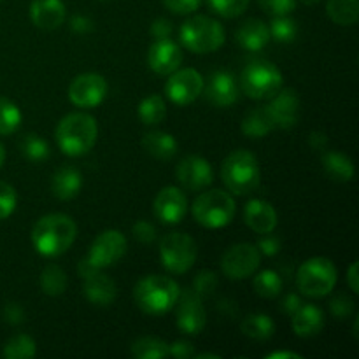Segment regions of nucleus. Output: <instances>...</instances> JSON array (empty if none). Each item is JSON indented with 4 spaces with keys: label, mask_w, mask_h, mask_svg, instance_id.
I'll use <instances>...</instances> for the list:
<instances>
[{
    "label": "nucleus",
    "mask_w": 359,
    "mask_h": 359,
    "mask_svg": "<svg viewBox=\"0 0 359 359\" xmlns=\"http://www.w3.org/2000/svg\"><path fill=\"white\" fill-rule=\"evenodd\" d=\"M77 226L67 214H48L35 223L32 230V244L39 255L56 258L74 244Z\"/></svg>",
    "instance_id": "1"
},
{
    "label": "nucleus",
    "mask_w": 359,
    "mask_h": 359,
    "mask_svg": "<svg viewBox=\"0 0 359 359\" xmlns=\"http://www.w3.org/2000/svg\"><path fill=\"white\" fill-rule=\"evenodd\" d=\"M97 119L86 112H70L60 119L55 139L58 147L67 156H83L93 149L97 142Z\"/></svg>",
    "instance_id": "2"
},
{
    "label": "nucleus",
    "mask_w": 359,
    "mask_h": 359,
    "mask_svg": "<svg viewBox=\"0 0 359 359\" xmlns=\"http://www.w3.org/2000/svg\"><path fill=\"white\" fill-rule=\"evenodd\" d=\"M179 284L167 276H147L133 290L137 307L149 316H163L175 307Z\"/></svg>",
    "instance_id": "3"
},
{
    "label": "nucleus",
    "mask_w": 359,
    "mask_h": 359,
    "mask_svg": "<svg viewBox=\"0 0 359 359\" xmlns=\"http://www.w3.org/2000/svg\"><path fill=\"white\" fill-rule=\"evenodd\" d=\"M221 177H223L224 186L233 195H249L258 188L259 179H262L258 160L255 154L245 149L233 151L223 161Z\"/></svg>",
    "instance_id": "4"
},
{
    "label": "nucleus",
    "mask_w": 359,
    "mask_h": 359,
    "mask_svg": "<svg viewBox=\"0 0 359 359\" xmlns=\"http://www.w3.org/2000/svg\"><path fill=\"white\" fill-rule=\"evenodd\" d=\"M179 35L182 46L196 55L214 53L224 44V28L209 16H193L186 20Z\"/></svg>",
    "instance_id": "5"
},
{
    "label": "nucleus",
    "mask_w": 359,
    "mask_h": 359,
    "mask_svg": "<svg viewBox=\"0 0 359 359\" xmlns=\"http://www.w3.org/2000/svg\"><path fill=\"white\" fill-rule=\"evenodd\" d=\"M191 210L196 223L202 226L210 228V230L224 228L231 223L235 216L233 196L221 189H210V191L202 193L193 202Z\"/></svg>",
    "instance_id": "6"
},
{
    "label": "nucleus",
    "mask_w": 359,
    "mask_h": 359,
    "mask_svg": "<svg viewBox=\"0 0 359 359\" xmlns=\"http://www.w3.org/2000/svg\"><path fill=\"white\" fill-rule=\"evenodd\" d=\"M337 284V269L328 258L307 259L297 272V286L309 298H323L333 291Z\"/></svg>",
    "instance_id": "7"
},
{
    "label": "nucleus",
    "mask_w": 359,
    "mask_h": 359,
    "mask_svg": "<svg viewBox=\"0 0 359 359\" xmlns=\"http://www.w3.org/2000/svg\"><path fill=\"white\" fill-rule=\"evenodd\" d=\"M241 86L242 91L252 100H270L283 88V74L273 63L258 60L244 69Z\"/></svg>",
    "instance_id": "8"
},
{
    "label": "nucleus",
    "mask_w": 359,
    "mask_h": 359,
    "mask_svg": "<svg viewBox=\"0 0 359 359\" xmlns=\"http://www.w3.org/2000/svg\"><path fill=\"white\" fill-rule=\"evenodd\" d=\"M196 242L182 231H172L160 244L161 265L170 273H186L196 262Z\"/></svg>",
    "instance_id": "9"
},
{
    "label": "nucleus",
    "mask_w": 359,
    "mask_h": 359,
    "mask_svg": "<svg viewBox=\"0 0 359 359\" xmlns=\"http://www.w3.org/2000/svg\"><path fill=\"white\" fill-rule=\"evenodd\" d=\"M262 262V252L258 251L255 244H237L231 245L221 259V269L228 279L242 280L255 276Z\"/></svg>",
    "instance_id": "10"
},
{
    "label": "nucleus",
    "mask_w": 359,
    "mask_h": 359,
    "mask_svg": "<svg viewBox=\"0 0 359 359\" xmlns=\"http://www.w3.org/2000/svg\"><path fill=\"white\" fill-rule=\"evenodd\" d=\"M202 74L195 69H177L165 84V95L175 105H189L203 93Z\"/></svg>",
    "instance_id": "11"
},
{
    "label": "nucleus",
    "mask_w": 359,
    "mask_h": 359,
    "mask_svg": "<svg viewBox=\"0 0 359 359\" xmlns=\"http://www.w3.org/2000/svg\"><path fill=\"white\" fill-rule=\"evenodd\" d=\"M107 81L97 72H86L74 77L69 86V98L74 105L83 109H93L107 97Z\"/></svg>",
    "instance_id": "12"
},
{
    "label": "nucleus",
    "mask_w": 359,
    "mask_h": 359,
    "mask_svg": "<svg viewBox=\"0 0 359 359\" xmlns=\"http://www.w3.org/2000/svg\"><path fill=\"white\" fill-rule=\"evenodd\" d=\"M126 249H128V242L121 231L105 230L93 241L90 251H88V258L95 266L102 270L118 263L125 256Z\"/></svg>",
    "instance_id": "13"
},
{
    "label": "nucleus",
    "mask_w": 359,
    "mask_h": 359,
    "mask_svg": "<svg viewBox=\"0 0 359 359\" xmlns=\"http://www.w3.org/2000/svg\"><path fill=\"white\" fill-rule=\"evenodd\" d=\"M177 300V319H175L177 328L186 335H198L207 323L202 297L193 290H186L184 293L179 294Z\"/></svg>",
    "instance_id": "14"
},
{
    "label": "nucleus",
    "mask_w": 359,
    "mask_h": 359,
    "mask_svg": "<svg viewBox=\"0 0 359 359\" xmlns=\"http://www.w3.org/2000/svg\"><path fill=\"white\" fill-rule=\"evenodd\" d=\"M175 175L182 188L189 191H202L214 181V170L210 163L205 158L196 156V154L182 158L175 168Z\"/></svg>",
    "instance_id": "15"
},
{
    "label": "nucleus",
    "mask_w": 359,
    "mask_h": 359,
    "mask_svg": "<svg viewBox=\"0 0 359 359\" xmlns=\"http://www.w3.org/2000/svg\"><path fill=\"white\" fill-rule=\"evenodd\" d=\"M154 214L160 221L167 224H177L188 214V198L175 186H167L154 198Z\"/></svg>",
    "instance_id": "16"
},
{
    "label": "nucleus",
    "mask_w": 359,
    "mask_h": 359,
    "mask_svg": "<svg viewBox=\"0 0 359 359\" xmlns=\"http://www.w3.org/2000/svg\"><path fill=\"white\" fill-rule=\"evenodd\" d=\"M147 63L151 70H154L160 76H170L172 72L181 67L182 63V49L177 42L168 39H158L147 53Z\"/></svg>",
    "instance_id": "17"
},
{
    "label": "nucleus",
    "mask_w": 359,
    "mask_h": 359,
    "mask_svg": "<svg viewBox=\"0 0 359 359\" xmlns=\"http://www.w3.org/2000/svg\"><path fill=\"white\" fill-rule=\"evenodd\" d=\"M270 116L273 119L276 128H291L298 121V111H300V98L293 88H280L266 105Z\"/></svg>",
    "instance_id": "18"
},
{
    "label": "nucleus",
    "mask_w": 359,
    "mask_h": 359,
    "mask_svg": "<svg viewBox=\"0 0 359 359\" xmlns=\"http://www.w3.org/2000/svg\"><path fill=\"white\" fill-rule=\"evenodd\" d=\"M205 88V97L216 107H228V105L235 104L238 98V86L235 77L230 72L224 70H217L209 77Z\"/></svg>",
    "instance_id": "19"
},
{
    "label": "nucleus",
    "mask_w": 359,
    "mask_h": 359,
    "mask_svg": "<svg viewBox=\"0 0 359 359\" xmlns=\"http://www.w3.org/2000/svg\"><path fill=\"white\" fill-rule=\"evenodd\" d=\"M67 9L63 0H32L30 20L42 30H56L65 21Z\"/></svg>",
    "instance_id": "20"
},
{
    "label": "nucleus",
    "mask_w": 359,
    "mask_h": 359,
    "mask_svg": "<svg viewBox=\"0 0 359 359\" xmlns=\"http://www.w3.org/2000/svg\"><path fill=\"white\" fill-rule=\"evenodd\" d=\"M244 221L255 233H272L277 226V212L272 203L255 198L244 207Z\"/></svg>",
    "instance_id": "21"
},
{
    "label": "nucleus",
    "mask_w": 359,
    "mask_h": 359,
    "mask_svg": "<svg viewBox=\"0 0 359 359\" xmlns=\"http://www.w3.org/2000/svg\"><path fill=\"white\" fill-rule=\"evenodd\" d=\"M291 325H293V332L297 333L302 339H309V337L318 335L319 332L325 326V314L319 307L316 305H300L297 312L293 314L291 319Z\"/></svg>",
    "instance_id": "22"
},
{
    "label": "nucleus",
    "mask_w": 359,
    "mask_h": 359,
    "mask_svg": "<svg viewBox=\"0 0 359 359\" xmlns=\"http://www.w3.org/2000/svg\"><path fill=\"white\" fill-rule=\"evenodd\" d=\"M116 284L111 277L97 272L84 279V294L88 302L98 307H109L116 300Z\"/></svg>",
    "instance_id": "23"
},
{
    "label": "nucleus",
    "mask_w": 359,
    "mask_h": 359,
    "mask_svg": "<svg viewBox=\"0 0 359 359\" xmlns=\"http://www.w3.org/2000/svg\"><path fill=\"white\" fill-rule=\"evenodd\" d=\"M270 41V30L265 25V21L251 20L244 21L237 30V42L241 48L248 49V51H259L265 48Z\"/></svg>",
    "instance_id": "24"
},
{
    "label": "nucleus",
    "mask_w": 359,
    "mask_h": 359,
    "mask_svg": "<svg viewBox=\"0 0 359 359\" xmlns=\"http://www.w3.org/2000/svg\"><path fill=\"white\" fill-rule=\"evenodd\" d=\"M83 188V175L74 167H62L55 172L51 181L53 195L58 200H72Z\"/></svg>",
    "instance_id": "25"
},
{
    "label": "nucleus",
    "mask_w": 359,
    "mask_h": 359,
    "mask_svg": "<svg viewBox=\"0 0 359 359\" xmlns=\"http://www.w3.org/2000/svg\"><path fill=\"white\" fill-rule=\"evenodd\" d=\"M323 168H325L326 175L335 182L353 181L354 172H356L353 160L339 151H328L323 154Z\"/></svg>",
    "instance_id": "26"
},
{
    "label": "nucleus",
    "mask_w": 359,
    "mask_h": 359,
    "mask_svg": "<svg viewBox=\"0 0 359 359\" xmlns=\"http://www.w3.org/2000/svg\"><path fill=\"white\" fill-rule=\"evenodd\" d=\"M142 147L146 149V153H149L156 160H170L177 153V140L168 132L154 130V132L144 135Z\"/></svg>",
    "instance_id": "27"
},
{
    "label": "nucleus",
    "mask_w": 359,
    "mask_h": 359,
    "mask_svg": "<svg viewBox=\"0 0 359 359\" xmlns=\"http://www.w3.org/2000/svg\"><path fill=\"white\" fill-rule=\"evenodd\" d=\"M272 130H276V125H273V119L266 105L265 107L252 109L251 112H248L244 121H242V133L249 137V139H263Z\"/></svg>",
    "instance_id": "28"
},
{
    "label": "nucleus",
    "mask_w": 359,
    "mask_h": 359,
    "mask_svg": "<svg viewBox=\"0 0 359 359\" xmlns=\"http://www.w3.org/2000/svg\"><path fill=\"white\" fill-rule=\"evenodd\" d=\"M326 14L333 23L351 27L359 20V0H328Z\"/></svg>",
    "instance_id": "29"
},
{
    "label": "nucleus",
    "mask_w": 359,
    "mask_h": 359,
    "mask_svg": "<svg viewBox=\"0 0 359 359\" xmlns=\"http://www.w3.org/2000/svg\"><path fill=\"white\" fill-rule=\"evenodd\" d=\"M242 333L252 340H266L276 332V325L266 314H252L242 321Z\"/></svg>",
    "instance_id": "30"
},
{
    "label": "nucleus",
    "mask_w": 359,
    "mask_h": 359,
    "mask_svg": "<svg viewBox=\"0 0 359 359\" xmlns=\"http://www.w3.org/2000/svg\"><path fill=\"white\" fill-rule=\"evenodd\" d=\"M132 356L137 359L168 358V344L156 337H142L132 344Z\"/></svg>",
    "instance_id": "31"
},
{
    "label": "nucleus",
    "mask_w": 359,
    "mask_h": 359,
    "mask_svg": "<svg viewBox=\"0 0 359 359\" xmlns=\"http://www.w3.org/2000/svg\"><path fill=\"white\" fill-rule=\"evenodd\" d=\"M35 354H37L35 340L25 333L11 337L4 346V358L7 359H32Z\"/></svg>",
    "instance_id": "32"
},
{
    "label": "nucleus",
    "mask_w": 359,
    "mask_h": 359,
    "mask_svg": "<svg viewBox=\"0 0 359 359\" xmlns=\"http://www.w3.org/2000/svg\"><path fill=\"white\" fill-rule=\"evenodd\" d=\"M167 116V105L160 95L146 97L139 105V118L144 125H158Z\"/></svg>",
    "instance_id": "33"
},
{
    "label": "nucleus",
    "mask_w": 359,
    "mask_h": 359,
    "mask_svg": "<svg viewBox=\"0 0 359 359\" xmlns=\"http://www.w3.org/2000/svg\"><path fill=\"white\" fill-rule=\"evenodd\" d=\"M41 290L48 297H60L67 290V273L62 266L48 265L41 273Z\"/></svg>",
    "instance_id": "34"
},
{
    "label": "nucleus",
    "mask_w": 359,
    "mask_h": 359,
    "mask_svg": "<svg viewBox=\"0 0 359 359\" xmlns=\"http://www.w3.org/2000/svg\"><path fill=\"white\" fill-rule=\"evenodd\" d=\"M20 149L21 154L28 161H34V163H41V161L49 158V144L41 135H37V133H27L21 139Z\"/></svg>",
    "instance_id": "35"
},
{
    "label": "nucleus",
    "mask_w": 359,
    "mask_h": 359,
    "mask_svg": "<svg viewBox=\"0 0 359 359\" xmlns=\"http://www.w3.org/2000/svg\"><path fill=\"white\" fill-rule=\"evenodd\" d=\"M21 119L23 114L20 107L9 98L0 97V135H11L16 132L21 125Z\"/></svg>",
    "instance_id": "36"
},
{
    "label": "nucleus",
    "mask_w": 359,
    "mask_h": 359,
    "mask_svg": "<svg viewBox=\"0 0 359 359\" xmlns=\"http://www.w3.org/2000/svg\"><path fill=\"white\" fill-rule=\"evenodd\" d=\"M256 294L263 298H276L283 291V279L273 270H262L252 280Z\"/></svg>",
    "instance_id": "37"
},
{
    "label": "nucleus",
    "mask_w": 359,
    "mask_h": 359,
    "mask_svg": "<svg viewBox=\"0 0 359 359\" xmlns=\"http://www.w3.org/2000/svg\"><path fill=\"white\" fill-rule=\"evenodd\" d=\"M270 39H276L277 42H293L298 34L297 21L290 16H276L269 27Z\"/></svg>",
    "instance_id": "38"
},
{
    "label": "nucleus",
    "mask_w": 359,
    "mask_h": 359,
    "mask_svg": "<svg viewBox=\"0 0 359 359\" xmlns=\"http://www.w3.org/2000/svg\"><path fill=\"white\" fill-rule=\"evenodd\" d=\"M209 7L223 18H237L245 13L249 0H207Z\"/></svg>",
    "instance_id": "39"
},
{
    "label": "nucleus",
    "mask_w": 359,
    "mask_h": 359,
    "mask_svg": "<svg viewBox=\"0 0 359 359\" xmlns=\"http://www.w3.org/2000/svg\"><path fill=\"white\" fill-rule=\"evenodd\" d=\"M18 203L16 189L9 182L0 181V221L7 219L14 212Z\"/></svg>",
    "instance_id": "40"
},
{
    "label": "nucleus",
    "mask_w": 359,
    "mask_h": 359,
    "mask_svg": "<svg viewBox=\"0 0 359 359\" xmlns=\"http://www.w3.org/2000/svg\"><path fill=\"white\" fill-rule=\"evenodd\" d=\"M259 7L270 16H290L297 9V0H258Z\"/></svg>",
    "instance_id": "41"
},
{
    "label": "nucleus",
    "mask_w": 359,
    "mask_h": 359,
    "mask_svg": "<svg viewBox=\"0 0 359 359\" xmlns=\"http://www.w3.org/2000/svg\"><path fill=\"white\" fill-rule=\"evenodd\" d=\"M217 286V277L216 273L210 272V270H203L198 276L195 277V283H193V291L200 297H209L210 293H214Z\"/></svg>",
    "instance_id": "42"
},
{
    "label": "nucleus",
    "mask_w": 359,
    "mask_h": 359,
    "mask_svg": "<svg viewBox=\"0 0 359 359\" xmlns=\"http://www.w3.org/2000/svg\"><path fill=\"white\" fill-rule=\"evenodd\" d=\"M330 311L337 319H347L354 312L353 298L347 297V294H337L330 302Z\"/></svg>",
    "instance_id": "43"
},
{
    "label": "nucleus",
    "mask_w": 359,
    "mask_h": 359,
    "mask_svg": "<svg viewBox=\"0 0 359 359\" xmlns=\"http://www.w3.org/2000/svg\"><path fill=\"white\" fill-rule=\"evenodd\" d=\"M133 237L140 242V244H151L156 238V228L149 223V221H137L132 228Z\"/></svg>",
    "instance_id": "44"
},
{
    "label": "nucleus",
    "mask_w": 359,
    "mask_h": 359,
    "mask_svg": "<svg viewBox=\"0 0 359 359\" xmlns=\"http://www.w3.org/2000/svg\"><path fill=\"white\" fill-rule=\"evenodd\" d=\"M165 7L174 14H191L200 7L202 0H163Z\"/></svg>",
    "instance_id": "45"
},
{
    "label": "nucleus",
    "mask_w": 359,
    "mask_h": 359,
    "mask_svg": "<svg viewBox=\"0 0 359 359\" xmlns=\"http://www.w3.org/2000/svg\"><path fill=\"white\" fill-rule=\"evenodd\" d=\"M168 356L175 359H189L195 356V347H193L191 342L177 340L172 346H168Z\"/></svg>",
    "instance_id": "46"
},
{
    "label": "nucleus",
    "mask_w": 359,
    "mask_h": 359,
    "mask_svg": "<svg viewBox=\"0 0 359 359\" xmlns=\"http://www.w3.org/2000/svg\"><path fill=\"white\" fill-rule=\"evenodd\" d=\"M259 252H263L265 256H276L280 251V241L273 235L263 233V237L259 238L258 244H256Z\"/></svg>",
    "instance_id": "47"
},
{
    "label": "nucleus",
    "mask_w": 359,
    "mask_h": 359,
    "mask_svg": "<svg viewBox=\"0 0 359 359\" xmlns=\"http://www.w3.org/2000/svg\"><path fill=\"white\" fill-rule=\"evenodd\" d=\"M172 23L167 20V18H158V20H154V23L151 25V34H153V37L156 39H168L172 35Z\"/></svg>",
    "instance_id": "48"
},
{
    "label": "nucleus",
    "mask_w": 359,
    "mask_h": 359,
    "mask_svg": "<svg viewBox=\"0 0 359 359\" xmlns=\"http://www.w3.org/2000/svg\"><path fill=\"white\" fill-rule=\"evenodd\" d=\"M4 321L9 325H21L25 321V312L23 309L18 304H9L4 309Z\"/></svg>",
    "instance_id": "49"
},
{
    "label": "nucleus",
    "mask_w": 359,
    "mask_h": 359,
    "mask_svg": "<svg viewBox=\"0 0 359 359\" xmlns=\"http://www.w3.org/2000/svg\"><path fill=\"white\" fill-rule=\"evenodd\" d=\"M70 28H72L76 34H88V32L93 30V21L86 16H74L70 20Z\"/></svg>",
    "instance_id": "50"
},
{
    "label": "nucleus",
    "mask_w": 359,
    "mask_h": 359,
    "mask_svg": "<svg viewBox=\"0 0 359 359\" xmlns=\"http://www.w3.org/2000/svg\"><path fill=\"white\" fill-rule=\"evenodd\" d=\"M300 305H302V298L298 297V294L290 293L286 298H284V302H283V311L286 312V314L293 316L294 312H297L298 309H300Z\"/></svg>",
    "instance_id": "51"
},
{
    "label": "nucleus",
    "mask_w": 359,
    "mask_h": 359,
    "mask_svg": "<svg viewBox=\"0 0 359 359\" xmlns=\"http://www.w3.org/2000/svg\"><path fill=\"white\" fill-rule=\"evenodd\" d=\"M77 272H79V276L83 277V279H88V277H91L93 276V273H97V272H100V269H98V266H95L93 263L90 262V258H83L79 262V265H77Z\"/></svg>",
    "instance_id": "52"
},
{
    "label": "nucleus",
    "mask_w": 359,
    "mask_h": 359,
    "mask_svg": "<svg viewBox=\"0 0 359 359\" xmlns=\"http://www.w3.org/2000/svg\"><path fill=\"white\" fill-rule=\"evenodd\" d=\"M309 144H311L312 149L323 151L326 149V146H328V137H326L323 132H312L311 135H309Z\"/></svg>",
    "instance_id": "53"
},
{
    "label": "nucleus",
    "mask_w": 359,
    "mask_h": 359,
    "mask_svg": "<svg viewBox=\"0 0 359 359\" xmlns=\"http://www.w3.org/2000/svg\"><path fill=\"white\" fill-rule=\"evenodd\" d=\"M359 276H358V263L354 262L353 265L349 266V272H347V284L353 290V293H358L359 291V283H358Z\"/></svg>",
    "instance_id": "54"
},
{
    "label": "nucleus",
    "mask_w": 359,
    "mask_h": 359,
    "mask_svg": "<svg viewBox=\"0 0 359 359\" xmlns=\"http://www.w3.org/2000/svg\"><path fill=\"white\" fill-rule=\"evenodd\" d=\"M300 359L302 356L297 353H291V351H280V353H272L266 356V359Z\"/></svg>",
    "instance_id": "55"
},
{
    "label": "nucleus",
    "mask_w": 359,
    "mask_h": 359,
    "mask_svg": "<svg viewBox=\"0 0 359 359\" xmlns=\"http://www.w3.org/2000/svg\"><path fill=\"white\" fill-rule=\"evenodd\" d=\"M195 359H219V356H217V354H210V353H202V354H195V356H193Z\"/></svg>",
    "instance_id": "56"
},
{
    "label": "nucleus",
    "mask_w": 359,
    "mask_h": 359,
    "mask_svg": "<svg viewBox=\"0 0 359 359\" xmlns=\"http://www.w3.org/2000/svg\"><path fill=\"white\" fill-rule=\"evenodd\" d=\"M4 161H6V149H4V146L0 144V167L4 165Z\"/></svg>",
    "instance_id": "57"
},
{
    "label": "nucleus",
    "mask_w": 359,
    "mask_h": 359,
    "mask_svg": "<svg viewBox=\"0 0 359 359\" xmlns=\"http://www.w3.org/2000/svg\"><path fill=\"white\" fill-rule=\"evenodd\" d=\"M302 4H305V6H316V4L319 2V0H300Z\"/></svg>",
    "instance_id": "58"
},
{
    "label": "nucleus",
    "mask_w": 359,
    "mask_h": 359,
    "mask_svg": "<svg viewBox=\"0 0 359 359\" xmlns=\"http://www.w3.org/2000/svg\"><path fill=\"white\" fill-rule=\"evenodd\" d=\"M358 321H359V319L356 318V321H354V337H356V339H358Z\"/></svg>",
    "instance_id": "59"
},
{
    "label": "nucleus",
    "mask_w": 359,
    "mask_h": 359,
    "mask_svg": "<svg viewBox=\"0 0 359 359\" xmlns=\"http://www.w3.org/2000/svg\"><path fill=\"white\" fill-rule=\"evenodd\" d=\"M0 2H2V0H0Z\"/></svg>",
    "instance_id": "60"
}]
</instances>
